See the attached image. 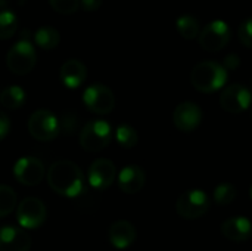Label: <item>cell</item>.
Returning a JSON list of instances; mask_svg holds the SVG:
<instances>
[{
  "label": "cell",
  "instance_id": "cell-1",
  "mask_svg": "<svg viewBox=\"0 0 252 251\" xmlns=\"http://www.w3.org/2000/svg\"><path fill=\"white\" fill-rule=\"evenodd\" d=\"M47 183L53 192L68 198H77L84 191L83 172L69 160H59L49 167Z\"/></svg>",
  "mask_w": 252,
  "mask_h": 251
},
{
  "label": "cell",
  "instance_id": "cell-2",
  "mask_svg": "<svg viewBox=\"0 0 252 251\" xmlns=\"http://www.w3.org/2000/svg\"><path fill=\"white\" fill-rule=\"evenodd\" d=\"M193 87L202 93H213L227 81V68L214 61H204L193 67L190 74Z\"/></svg>",
  "mask_w": 252,
  "mask_h": 251
},
{
  "label": "cell",
  "instance_id": "cell-3",
  "mask_svg": "<svg viewBox=\"0 0 252 251\" xmlns=\"http://www.w3.org/2000/svg\"><path fill=\"white\" fill-rule=\"evenodd\" d=\"M35 61H37V55L30 38V31L24 30L21 33V38L7 52L6 56L7 68L16 75H24L34 68Z\"/></svg>",
  "mask_w": 252,
  "mask_h": 251
},
{
  "label": "cell",
  "instance_id": "cell-4",
  "mask_svg": "<svg viewBox=\"0 0 252 251\" xmlns=\"http://www.w3.org/2000/svg\"><path fill=\"white\" fill-rule=\"evenodd\" d=\"M112 139V127L105 120H92L80 132V145L87 152L105 149Z\"/></svg>",
  "mask_w": 252,
  "mask_h": 251
},
{
  "label": "cell",
  "instance_id": "cell-5",
  "mask_svg": "<svg viewBox=\"0 0 252 251\" xmlns=\"http://www.w3.org/2000/svg\"><path fill=\"white\" fill-rule=\"evenodd\" d=\"M210 209V198L201 189H190L183 192L177 203L176 212L180 217L186 220H195L202 217Z\"/></svg>",
  "mask_w": 252,
  "mask_h": 251
},
{
  "label": "cell",
  "instance_id": "cell-6",
  "mask_svg": "<svg viewBox=\"0 0 252 251\" xmlns=\"http://www.w3.org/2000/svg\"><path fill=\"white\" fill-rule=\"evenodd\" d=\"M28 132L34 139L49 142L58 136L59 121L49 109H37L28 120Z\"/></svg>",
  "mask_w": 252,
  "mask_h": 251
},
{
  "label": "cell",
  "instance_id": "cell-7",
  "mask_svg": "<svg viewBox=\"0 0 252 251\" xmlns=\"http://www.w3.org/2000/svg\"><path fill=\"white\" fill-rule=\"evenodd\" d=\"M230 36L232 33L229 25L221 19H216L201 30L198 38L202 49L208 52H219L227 46V43L230 41Z\"/></svg>",
  "mask_w": 252,
  "mask_h": 251
},
{
  "label": "cell",
  "instance_id": "cell-8",
  "mask_svg": "<svg viewBox=\"0 0 252 251\" xmlns=\"http://www.w3.org/2000/svg\"><path fill=\"white\" fill-rule=\"evenodd\" d=\"M47 217L46 206L41 200L28 197L22 200L16 209V220L25 229H35L40 228Z\"/></svg>",
  "mask_w": 252,
  "mask_h": 251
},
{
  "label": "cell",
  "instance_id": "cell-9",
  "mask_svg": "<svg viewBox=\"0 0 252 251\" xmlns=\"http://www.w3.org/2000/svg\"><path fill=\"white\" fill-rule=\"evenodd\" d=\"M83 101L86 107L99 115L109 114L115 107V96L109 87L100 83H94L84 90Z\"/></svg>",
  "mask_w": 252,
  "mask_h": 251
},
{
  "label": "cell",
  "instance_id": "cell-10",
  "mask_svg": "<svg viewBox=\"0 0 252 251\" xmlns=\"http://www.w3.org/2000/svg\"><path fill=\"white\" fill-rule=\"evenodd\" d=\"M252 95L248 87L244 84H232L227 86L220 95V105L224 111L232 114L244 112L250 108Z\"/></svg>",
  "mask_w": 252,
  "mask_h": 251
},
{
  "label": "cell",
  "instance_id": "cell-11",
  "mask_svg": "<svg viewBox=\"0 0 252 251\" xmlns=\"http://www.w3.org/2000/svg\"><path fill=\"white\" fill-rule=\"evenodd\" d=\"M15 179L25 186H35L44 178V166L35 157L19 158L13 167Z\"/></svg>",
  "mask_w": 252,
  "mask_h": 251
},
{
  "label": "cell",
  "instance_id": "cell-12",
  "mask_svg": "<svg viewBox=\"0 0 252 251\" xmlns=\"http://www.w3.org/2000/svg\"><path fill=\"white\" fill-rule=\"evenodd\" d=\"M89 183L96 191H105L108 189L117 176V169L111 160L99 158L93 161L89 167Z\"/></svg>",
  "mask_w": 252,
  "mask_h": 251
},
{
  "label": "cell",
  "instance_id": "cell-13",
  "mask_svg": "<svg viewBox=\"0 0 252 251\" xmlns=\"http://www.w3.org/2000/svg\"><path fill=\"white\" fill-rule=\"evenodd\" d=\"M173 120L176 127L183 133L193 132L202 121V111L195 102H182L176 107Z\"/></svg>",
  "mask_w": 252,
  "mask_h": 251
},
{
  "label": "cell",
  "instance_id": "cell-14",
  "mask_svg": "<svg viewBox=\"0 0 252 251\" xmlns=\"http://www.w3.org/2000/svg\"><path fill=\"white\" fill-rule=\"evenodd\" d=\"M30 249L31 238L22 228H0V251H30Z\"/></svg>",
  "mask_w": 252,
  "mask_h": 251
},
{
  "label": "cell",
  "instance_id": "cell-15",
  "mask_svg": "<svg viewBox=\"0 0 252 251\" xmlns=\"http://www.w3.org/2000/svg\"><path fill=\"white\" fill-rule=\"evenodd\" d=\"M146 183V175L139 166H127L118 175V188L128 195L137 194Z\"/></svg>",
  "mask_w": 252,
  "mask_h": 251
},
{
  "label": "cell",
  "instance_id": "cell-16",
  "mask_svg": "<svg viewBox=\"0 0 252 251\" xmlns=\"http://www.w3.org/2000/svg\"><path fill=\"white\" fill-rule=\"evenodd\" d=\"M59 77H61V81L66 87L77 89L84 83V80L87 77V68L78 59H68L62 64Z\"/></svg>",
  "mask_w": 252,
  "mask_h": 251
},
{
  "label": "cell",
  "instance_id": "cell-17",
  "mask_svg": "<svg viewBox=\"0 0 252 251\" xmlns=\"http://www.w3.org/2000/svg\"><path fill=\"white\" fill-rule=\"evenodd\" d=\"M136 228L127 220H118L112 223L108 232L111 244L118 250L130 247L136 241Z\"/></svg>",
  "mask_w": 252,
  "mask_h": 251
},
{
  "label": "cell",
  "instance_id": "cell-18",
  "mask_svg": "<svg viewBox=\"0 0 252 251\" xmlns=\"http://www.w3.org/2000/svg\"><path fill=\"white\" fill-rule=\"evenodd\" d=\"M221 234L235 243L247 241L252 235V225L247 217H232L221 225Z\"/></svg>",
  "mask_w": 252,
  "mask_h": 251
},
{
  "label": "cell",
  "instance_id": "cell-19",
  "mask_svg": "<svg viewBox=\"0 0 252 251\" xmlns=\"http://www.w3.org/2000/svg\"><path fill=\"white\" fill-rule=\"evenodd\" d=\"M34 41L38 47H41L44 50L55 49L59 43V33H58V30H55L53 27H49V25L40 27L34 33Z\"/></svg>",
  "mask_w": 252,
  "mask_h": 251
},
{
  "label": "cell",
  "instance_id": "cell-20",
  "mask_svg": "<svg viewBox=\"0 0 252 251\" xmlns=\"http://www.w3.org/2000/svg\"><path fill=\"white\" fill-rule=\"evenodd\" d=\"M25 102V92L18 86H9L0 93V104L7 109H18Z\"/></svg>",
  "mask_w": 252,
  "mask_h": 251
},
{
  "label": "cell",
  "instance_id": "cell-21",
  "mask_svg": "<svg viewBox=\"0 0 252 251\" xmlns=\"http://www.w3.org/2000/svg\"><path fill=\"white\" fill-rule=\"evenodd\" d=\"M176 27H177L179 34L183 38H186V40H193L201 33L199 21L195 16H192V15H183V16H180L177 19V22H176Z\"/></svg>",
  "mask_w": 252,
  "mask_h": 251
},
{
  "label": "cell",
  "instance_id": "cell-22",
  "mask_svg": "<svg viewBox=\"0 0 252 251\" xmlns=\"http://www.w3.org/2000/svg\"><path fill=\"white\" fill-rule=\"evenodd\" d=\"M18 28V18L12 10L0 12V40H7L13 37Z\"/></svg>",
  "mask_w": 252,
  "mask_h": 251
},
{
  "label": "cell",
  "instance_id": "cell-23",
  "mask_svg": "<svg viewBox=\"0 0 252 251\" xmlns=\"http://www.w3.org/2000/svg\"><path fill=\"white\" fill-rule=\"evenodd\" d=\"M16 207V194L10 186L0 185V219L9 216Z\"/></svg>",
  "mask_w": 252,
  "mask_h": 251
},
{
  "label": "cell",
  "instance_id": "cell-24",
  "mask_svg": "<svg viewBox=\"0 0 252 251\" xmlns=\"http://www.w3.org/2000/svg\"><path fill=\"white\" fill-rule=\"evenodd\" d=\"M115 139H117V142L120 143V146L127 148V149L136 146L137 142H139V136H137L136 129H133V127L128 126V124L118 126V129H117V132H115Z\"/></svg>",
  "mask_w": 252,
  "mask_h": 251
},
{
  "label": "cell",
  "instance_id": "cell-25",
  "mask_svg": "<svg viewBox=\"0 0 252 251\" xmlns=\"http://www.w3.org/2000/svg\"><path fill=\"white\" fill-rule=\"evenodd\" d=\"M236 198V188L232 183H221L214 189V201L219 206H229Z\"/></svg>",
  "mask_w": 252,
  "mask_h": 251
},
{
  "label": "cell",
  "instance_id": "cell-26",
  "mask_svg": "<svg viewBox=\"0 0 252 251\" xmlns=\"http://www.w3.org/2000/svg\"><path fill=\"white\" fill-rule=\"evenodd\" d=\"M53 10L62 15H71L78 10L81 0H49Z\"/></svg>",
  "mask_w": 252,
  "mask_h": 251
},
{
  "label": "cell",
  "instance_id": "cell-27",
  "mask_svg": "<svg viewBox=\"0 0 252 251\" xmlns=\"http://www.w3.org/2000/svg\"><path fill=\"white\" fill-rule=\"evenodd\" d=\"M239 40L244 46L252 49V18L244 21L239 27Z\"/></svg>",
  "mask_w": 252,
  "mask_h": 251
},
{
  "label": "cell",
  "instance_id": "cell-28",
  "mask_svg": "<svg viewBox=\"0 0 252 251\" xmlns=\"http://www.w3.org/2000/svg\"><path fill=\"white\" fill-rule=\"evenodd\" d=\"M9 130H10V120L4 112L0 111V141H3L7 136Z\"/></svg>",
  "mask_w": 252,
  "mask_h": 251
},
{
  "label": "cell",
  "instance_id": "cell-29",
  "mask_svg": "<svg viewBox=\"0 0 252 251\" xmlns=\"http://www.w3.org/2000/svg\"><path fill=\"white\" fill-rule=\"evenodd\" d=\"M241 64V59L236 53H229L224 59V67L227 70H236Z\"/></svg>",
  "mask_w": 252,
  "mask_h": 251
},
{
  "label": "cell",
  "instance_id": "cell-30",
  "mask_svg": "<svg viewBox=\"0 0 252 251\" xmlns=\"http://www.w3.org/2000/svg\"><path fill=\"white\" fill-rule=\"evenodd\" d=\"M102 1L103 0H81V7L86 12H93V10H97L102 6Z\"/></svg>",
  "mask_w": 252,
  "mask_h": 251
},
{
  "label": "cell",
  "instance_id": "cell-31",
  "mask_svg": "<svg viewBox=\"0 0 252 251\" xmlns=\"http://www.w3.org/2000/svg\"><path fill=\"white\" fill-rule=\"evenodd\" d=\"M6 4V0H0V7H3Z\"/></svg>",
  "mask_w": 252,
  "mask_h": 251
},
{
  "label": "cell",
  "instance_id": "cell-32",
  "mask_svg": "<svg viewBox=\"0 0 252 251\" xmlns=\"http://www.w3.org/2000/svg\"><path fill=\"white\" fill-rule=\"evenodd\" d=\"M250 195H251V198H252V185H251V189H250Z\"/></svg>",
  "mask_w": 252,
  "mask_h": 251
}]
</instances>
